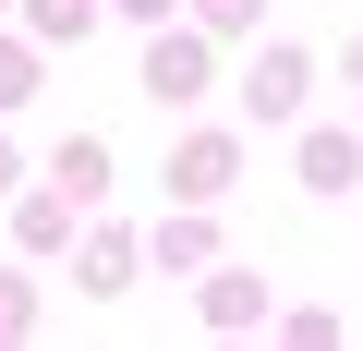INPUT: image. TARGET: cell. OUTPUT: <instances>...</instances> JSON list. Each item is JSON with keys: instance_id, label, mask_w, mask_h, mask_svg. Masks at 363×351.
<instances>
[{"instance_id": "cell-1", "label": "cell", "mask_w": 363, "mask_h": 351, "mask_svg": "<svg viewBox=\"0 0 363 351\" xmlns=\"http://www.w3.org/2000/svg\"><path fill=\"white\" fill-rule=\"evenodd\" d=\"M242 109H255V121H291V109H303V49H267V61L242 73Z\"/></svg>"}, {"instance_id": "cell-2", "label": "cell", "mask_w": 363, "mask_h": 351, "mask_svg": "<svg viewBox=\"0 0 363 351\" xmlns=\"http://www.w3.org/2000/svg\"><path fill=\"white\" fill-rule=\"evenodd\" d=\"M206 85V49L194 37H157V61H145V97H194Z\"/></svg>"}, {"instance_id": "cell-3", "label": "cell", "mask_w": 363, "mask_h": 351, "mask_svg": "<svg viewBox=\"0 0 363 351\" xmlns=\"http://www.w3.org/2000/svg\"><path fill=\"white\" fill-rule=\"evenodd\" d=\"M230 182V133H194V145H182V194H218Z\"/></svg>"}, {"instance_id": "cell-4", "label": "cell", "mask_w": 363, "mask_h": 351, "mask_svg": "<svg viewBox=\"0 0 363 351\" xmlns=\"http://www.w3.org/2000/svg\"><path fill=\"white\" fill-rule=\"evenodd\" d=\"M303 169H315V182H327V194H339V182H351V169H363V145H351V133H315V145H303Z\"/></svg>"}, {"instance_id": "cell-5", "label": "cell", "mask_w": 363, "mask_h": 351, "mask_svg": "<svg viewBox=\"0 0 363 351\" xmlns=\"http://www.w3.org/2000/svg\"><path fill=\"white\" fill-rule=\"evenodd\" d=\"M206 315H218V327H255V315H267V291H255V279H218V291H206Z\"/></svg>"}, {"instance_id": "cell-6", "label": "cell", "mask_w": 363, "mask_h": 351, "mask_svg": "<svg viewBox=\"0 0 363 351\" xmlns=\"http://www.w3.org/2000/svg\"><path fill=\"white\" fill-rule=\"evenodd\" d=\"M97 13H109V0H37V37H85Z\"/></svg>"}, {"instance_id": "cell-7", "label": "cell", "mask_w": 363, "mask_h": 351, "mask_svg": "<svg viewBox=\"0 0 363 351\" xmlns=\"http://www.w3.org/2000/svg\"><path fill=\"white\" fill-rule=\"evenodd\" d=\"M97 182H109V157H97V145H61V194H73V206H85V194H97Z\"/></svg>"}, {"instance_id": "cell-8", "label": "cell", "mask_w": 363, "mask_h": 351, "mask_svg": "<svg viewBox=\"0 0 363 351\" xmlns=\"http://www.w3.org/2000/svg\"><path fill=\"white\" fill-rule=\"evenodd\" d=\"M206 25H218V37H242V25H255V0H206Z\"/></svg>"}, {"instance_id": "cell-9", "label": "cell", "mask_w": 363, "mask_h": 351, "mask_svg": "<svg viewBox=\"0 0 363 351\" xmlns=\"http://www.w3.org/2000/svg\"><path fill=\"white\" fill-rule=\"evenodd\" d=\"M0 327H25V279L13 267H0Z\"/></svg>"}, {"instance_id": "cell-10", "label": "cell", "mask_w": 363, "mask_h": 351, "mask_svg": "<svg viewBox=\"0 0 363 351\" xmlns=\"http://www.w3.org/2000/svg\"><path fill=\"white\" fill-rule=\"evenodd\" d=\"M109 13H145V25H169V0H109Z\"/></svg>"}, {"instance_id": "cell-11", "label": "cell", "mask_w": 363, "mask_h": 351, "mask_svg": "<svg viewBox=\"0 0 363 351\" xmlns=\"http://www.w3.org/2000/svg\"><path fill=\"white\" fill-rule=\"evenodd\" d=\"M351 85H363V37H351Z\"/></svg>"}, {"instance_id": "cell-12", "label": "cell", "mask_w": 363, "mask_h": 351, "mask_svg": "<svg viewBox=\"0 0 363 351\" xmlns=\"http://www.w3.org/2000/svg\"><path fill=\"white\" fill-rule=\"evenodd\" d=\"M0 182H13V145H0Z\"/></svg>"}, {"instance_id": "cell-13", "label": "cell", "mask_w": 363, "mask_h": 351, "mask_svg": "<svg viewBox=\"0 0 363 351\" xmlns=\"http://www.w3.org/2000/svg\"><path fill=\"white\" fill-rule=\"evenodd\" d=\"M0 13H13V0H0Z\"/></svg>"}]
</instances>
